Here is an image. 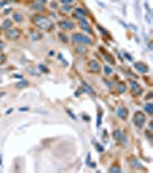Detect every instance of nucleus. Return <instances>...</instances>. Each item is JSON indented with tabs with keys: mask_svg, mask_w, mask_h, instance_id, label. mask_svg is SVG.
Returning a JSON list of instances; mask_svg holds the SVG:
<instances>
[{
	"mask_svg": "<svg viewBox=\"0 0 153 173\" xmlns=\"http://www.w3.org/2000/svg\"><path fill=\"white\" fill-rule=\"evenodd\" d=\"M123 55H124V57L127 58L128 60H132V58L130 57V54H129V53H127V52H123Z\"/></svg>",
	"mask_w": 153,
	"mask_h": 173,
	"instance_id": "37",
	"label": "nucleus"
},
{
	"mask_svg": "<svg viewBox=\"0 0 153 173\" xmlns=\"http://www.w3.org/2000/svg\"><path fill=\"white\" fill-rule=\"evenodd\" d=\"M6 2H15V1H17V0H5Z\"/></svg>",
	"mask_w": 153,
	"mask_h": 173,
	"instance_id": "45",
	"label": "nucleus"
},
{
	"mask_svg": "<svg viewBox=\"0 0 153 173\" xmlns=\"http://www.w3.org/2000/svg\"><path fill=\"white\" fill-rule=\"evenodd\" d=\"M6 37L10 41H15V39H18L21 37V30L17 28H12L6 30Z\"/></svg>",
	"mask_w": 153,
	"mask_h": 173,
	"instance_id": "4",
	"label": "nucleus"
},
{
	"mask_svg": "<svg viewBox=\"0 0 153 173\" xmlns=\"http://www.w3.org/2000/svg\"><path fill=\"white\" fill-rule=\"evenodd\" d=\"M12 24H13V23H12V21H10L9 18H6V20H5L4 22H2V24H1V29H2V30H5V31H6V30H8V29H10V28H12Z\"/></svg>",
	"mask_w": 153,
	"mask_h": 173,
	"instance_id": "13",
	"label": "nucleus"
},
{
	"mask_svg": "<svg viewBox=\"0 0 153 173\" xmlns=\"http://www.w3.org/2000/svg\"><path fill=\"white\" fill-rule=\"evenodd\" d=\"M71 41L75 42V43H77V44H84V45H91V44H92L91 38H89L88 36L82 35V34H79V33H76V34L72 35V36H71Z\"/></svg>",
	"mask_w": 153,
	"mask_h": 173,
	"instance_id": "3",
	"label": "nucleus"
},
{
	"mask_svg": "<svg viewBox=\"0 0 153 173\" xmlns=\"http://www.w3.org/2000/svg\"><path fill=\"white\" fill-rule=\"evenodd\" d=\"M2 165V155H0V166Z\"/></svg>",
	"mask_w": 153,
	"mask_h": 173,
	"instance_id": "46",
	"label": "nucleus"
},
{
	"mask_svg": "<svg viewBox=\"0 0 153 173\" xmlns=\"http://www.w3.org/2000/svg\"><path fill=\"white\" fill-rule=\"evenodd\" d=\"M59 38H60L62 42H64V43H67V42H68V38H67V36H66L64 34H62V33H59Z\"/></svg>",
	"mask_w": 153,
	"mask_h": 173,
	"instance_id": "27",
	"label": "nucleus"
},
{
	"mask_svg": "<svg viewBox=\"0 0 153 173\" xmlns=\"http://www.w3.org/2000/svg\"><path fill=\"white\" fill-rule=\"evenodd\" d=\"M91 162V155L90 153H88V156H87V164H89Z\"/></svg>",
	"mask_w": 153,
	"mask_h": 173,
	"instance_id": "39",
	"label": "nucleus"
},
{
	"mask_svg": "<svg viewBox=\"0 0 153 173\" xmlns=\"http://www.w3.org/2000/svg\"><path fill=\"white\" fill-rule=\"evenodd\" d=\"M134 67H135V69H137V71L139 72V73H147L149 72V67H147L146 63L144 62H141V61H137V62L134 63Z\"/></svg>",
	"mask_w": 153,
	"mask_h": 173,
	"instance_id": "8",
	"label": "nucleus"
},
{
	"mask_svg": "<svg viewBox=\"0 0 153 173\" xmlns=\"http://www.w3.org/2000/svg\"><path fill=\"white\" fill-rule=\"evenodd\" d=\"M39 69L42 72H44V73H48V72H50V71H48V68L45 65H43V63H40V65H39Z\"/></svg>",
	"mask_w": 153,
	"mask_h": 173,
	"instance_id": "29",
	"label": "nucleus"
},
{
	"mask_svg": "<svg viewBox=\"0 0 153 173\" xmlns=\"http://www.w3.org/2000/svg\"><path fill=\"white\" fill-rule=\"evenodd\" d=\"M53 54H54V52H53V51H50V53H48V55H50V57H52Z\"/></svg>",
	"mask_w": 153,
	"mask_h": 173,
	"instance_id": "48",
	"label": "nucleus"
},
{
	"mask_svg": "<svg viewBox=\"0 0 153 173\" xmlns=\"http://www.w3.org/2000/svg\"><path fill=\"white\" fill-rule=\"evenodd\" d=\"M28 110H29V107H21L20 108L21 112H25V111H28Z\"/></svg>",
	"mask_w": 153,
	"mask_h": 173,
	"instance_id": "41",
	"label": "nucleus"
},
{
	"mask_svg": "<svg viewBox=\"0 0 153 173\" xmlns=\"http://www.w3.org/2000/svg\"><path fill=\"white\" fill-rule=\"evenodd\" d=\"M74 17H76L77 20H83L84 18V16H82V15H79V14H77V13H74Z\"/></svg>",
	"mask_w": 153,
	"mask_h": 173,
	"instance_id": "33",
	"label": "nucleus"
},
{
	"mask_svg": "<svg viewBox=\"0 0 153 173\" xmlns=\"http://www.w3.org/2000/svg\"><path fill=\"white\" fill-rule=\"evenodd\" d=\"M116 90L119 94H124V92L127 91V86H125L124 82H119L116 86Z\"/></svg>",
	"mask_w": 153,
	"mask_h": 173,
	"instance_id": "12",
	"label": "nucleus"
},
{
	"mask_svg": "<svg viewBox=\"0 0 153 173\" xmlns=\"http://www.w3.org/2000/svg\"><path fill=\"white\" fill-rule=\"evenodd\" d=\"M32 22L35 23L40 30H44V31H51L53 29V22L50 20L48 17L46 16H43V15H35L32 17Z\"/></svg>",
	"mask_w": 153,
	"mask_h": 173,
	"instance_id": "1",
	"label": "nucleus"
},
{
	"mask_svg": "<svg viewBox=\"0 0 153 173\" xmlns=\"http://www.w3.org/2000/svg\"><path fill=\"white\" fill-rule=\"evenodd\" d=\"M104 72H105V75H111V74L113 73V69L109 67L108 65H106L104 67Z\"/></svg>",
	"mask_w": 153,
	"mask_h": 173,
	"instance_id": "24",
	"label": "nucleus"
},
{
	"mask_svg": "<svg viewBox=\"0 0 153 173\" xmlns=\"http://www.w3.org/2000/svg\"><path fill=\"white\" fill-rule=\"evenodd\" d=\"M112 1H114V2H117V1H119V0H112Z\"/></svg>",
	"mask_w": 153,
	"mask_h": 173,
	"instance_id": "50",
	"label": "nucleus"
},
{
	"mask_svg": "<svg viewBox=\"0 0 153 173\" xmlns=\"http://www.w3.org/2000/svg\"><path fill=\"white\" fill-rule=\"evenodd\" d=\"M132 121H134V125L138 128H143L145 122H146V117L145 114L142 112V111H137L134 114V118H132Z\"/></svg>",
	"mask_w": 153,
	"mask_h": 173,
	"instance_id": "2",
	"label": "nucleus"
},
{
	"mask_svg": "<svg viewBox=\"0 0 153 173\" xmlns=\"http://www.w3.org/2000/svg\"><path fill=\"white\" fill-rule=\"evenodd\" d=\"M12 112H13V108H9V110L7 111V114H10V113H12Z\"/></svg>",
	"mask_w": 153,
	"mask_h": 173,
	"instance_id": "47",
	"label": "nucleus"
},
{
	"mask_svg": "<svg viewBox=\"0 0 153 173\" xmlns=\"http://www.w3.org/2000/svg\"><path fill=\"white\" fill-rule=\"evenodd\" d=\"M76 52L79 53V54H87L88 53V49L87 46H83V45H78V46H76Z\"/></svg>",
	"mask_w": 153,
	"mask_h": 173,
	"instance_id": "18",
	"label": "nucleus"
},
{
	"mask_svg": "<svg viewBox=\"0 0 153 173\" xmlns=\"http://www.w3.org/2000/svg\"><path fill=\"white\" fill-rule=\"evenodd\" d=\"M83 119H85V121H90V117H87V116H83Z\"/></svg>",
	"mask_w": 153,
	"mask_h": 173,
	"instance_id": "43",
	"label": "nucleus"
},
{
	"mask_svg": "<svg viewBox=\"0 0 153 173\" xmlns=\"http://www.w3.org/2000/svg\"><path fill=\"white\" fill-rule=\"evenodd\" d=\"M75 13L82 15V16H85V15H87V12H85V10H83L82 8H76V9H75Z\"/></svg>",
	"mask_w": 153,
	"mask_h": 173,
	"instance_id": "28",
	"label": "nucleus"
},
{
	"mask_svg": "<svg viewBox=\"0 0 153 173\" xmlns=\"http://www.w3.org/2000/svg\"><path fill=\"white\" fill-rule=\"evenodd\" d=\"M134 8H135V13H136L137 18L141 20V6H139L138 0H135V1H134Z\"/></svg>",
	"mask_w": 153,
	"mask_h": 173,
	"instance_id": "11",
	"label": "nucleus"
},
{
	"mask_svg": "<svg viewBox=\"0 0 153 173\" xmlns=\"http://www.w3.org/2000/svg\"><path fill=\"white\" fill-rule=\"evenodd\" d=\"M5 94H6V92H5V91H1V92H0V97H1V96H4Z\"/></svg>",
	"mask_w": 153,
	"mask_h": 173,
	"instance_id": "49",
	"label": "nucleus"
},
{
	"mask_svg": "<svg viewBox=\"0 0 153 173\" xmlns=\"http://www.w3.org/2000/svg\"><path fill=\"white\" fill-rule=\"evenodd\" d=\"M58 25L60 27L62 30H71V29L75 28V24L74 22L69 20H62V21H59L58 22Z\"/></svg>",
	"mask_w": 153,
	"mask_h": 173,
	"instance_id": "6",
	"label": "nucleus"
},
{
	"mask_svg": "<svg viewBox=\"0 0 153 173\" xmlns=\"http://www.w3.org/2000/svg\"><path fill=\"white\" fill-rule=\"evenodd\" d=\"M61 2H62L63 5H71V2H72V0H60Z\"/></svg>",
	"mask_w": 153,
	"mask_h": 173,
	"instance_id": "34",
	"label": "nucleus"
},
{
	"mask_svg": "<svg viewBox=\"0 0 153 173\" xmlns=\"http://www.w3.org/2000/svg\"><path fill=\"white\" fill-rule=\"evenodd\" d=\"M130 163H131V165H132L134 167H136V169H139V170H142V169H143V166H142V164L139 163V162L137 161L136 158H134V157H132V158L130 159Z\"/></svg>",
	"mask_w": 153,
	"mask_h": 173,
	"instance_id": "19",
	"label": "nucleus"
},
{
	"mask_svg": "<svg viewBox=\"0 0 153 173\" xmlns=\"http://www.w3.org/2000/svg\"><path fill=\"white\" fill-rule=\"evenodd\" d=\"M62 10H63V12H66V13L70 12V10H71V6H70V5H64V6L62 7Z\"/></svg>",
	"mask_w": 153,
	"mask_h": 173,
	"instance_id": "30",
	"label": "nucleus"
},
{
	"mask_svg": "<svg viewBox=\"0 0 153 173\" xmlns=\"http://www.w3.org/2000/svg\"><path fill=\"white\" fill-rule=\"evenodd\" d=\"M116 113H117V117H119V118H121L122 120H125V119L128 118V110H127L125 107H123V106H120V107H117Z\"/></svg>",
	"mask_w": 153,
	"mask_h": 173,
	"instance_id": "9",
	"label": "nucleus"
},
{
	"mask_svg": "<svg viewBox=\"0 0 153 173\" xmlns=\"http://www.w3.org/2000/svg\"><path fill=\"white\" fill-rule=\"evenodd\" d=\"M38 2H40V4H45V2L47 1V0H37Z\"/></svg>",
	"mask_w": 153,
	"mask_h": 173,
	"instance_id": "44",
	"label": "nucleus"
},
{
	"mask_svg": "<svg viewBox=\"0 0 153 173\" xmlns=\"http://www.w3.org/2000/svg\"><path fill=\"white\" fill-rule=\"evenodd\" d=\"M79 22H81V28H82L83 30L87 31V33H89V34H92V29L90 28V24H89V22L85 20V18L81 20Z\"/></svg>",
	"mask_w": 153,
	"mask_h": 173,
	"instance_id": "10",
	"label": "nucleus"
},
{
	"mask_svg": "<svg viewBox=\"0 0 153 173\" xmlns=\"http://www.w3.org/2000/svg\"><path fill=\"white\" fill-rule=\"evenodd\" d=\"M146 21H147V23H151V18H150V15L149 14L146 15Z\"/></svg>",
	"mask_w": 153,
	"mask_h": 173,
	"instance_id": "42",
	"label": "nucleus"
},
{
	"mask_svg": "<svg viewBox=\"0 0 153 173\" xmlns=\"http://www.w3.org/2000/svg\"><path fill=\"white\" fill-rule=\"evenodd\" d=\"M100 63L98 62L97 60H90L88 62V69H89V72H91V73H99L100 72Z\"/></svg>",
	"mask_w": 153,
	"mask_h": 173,
	"instance_id": "5",
	"label": "nucleus"
},
{
	"mask_svg": "<svg viewBox=\"0 0 153 173\" xmlns=\"http://www.w3.org/2000/svg\"><path fill=\"white\" fill-rule=\"evenodd\" d=\"M101 51L104 52V58H105V59L107 60V62H108V63H111V65H113V63H114V59H113V58H112V55L109 54V53L105 52L103 49H101Z\"/></svg>",
	"mask_w": 153,
	"mask_h": 173,
	"instance_id": "20",
	"label": "nucleus"
},
{
	"mask_svg": "<svg viewBox=\"0 0 153 173\" xmlns=\"http://www.w3.org/2000/svg\"><path fill=\"white\" fill-rule=\"evenodd\" d=\"M13 18H14L15 22H18V23L23 21V16H22V14H20V13H14V14H13Z\"/></svg>",
	"mask_w": 153,
	"mask_h": 173,
	"instance_id": "23",
	"label": "nucleus"
},
{
	"mask_svg": "<svg viewBox=\"0 0 153 173\" xmlns=\"http://www.w3.org/2000/svg\"><path fill=\"white\" fill-rule=\"evenodd\" d=\"M5 61H6V55L2 54V53H0V65H1V63H4Z\"/></svg>",
	"mask_w": 153,
	"mask_h": 173,
	"instance_id": "32",
	"label": "nucleus"
},
{
	"mask_svg": "<svg viewBox=\"0 0 153 173\" xmlns=\"http://www.w3.org/2000/svg\"><path fill=\"white\" fill-rule=\"evenodd\" d=\"M109 172L111 173H119V172H121V169L119 166H112V167H109Z\"/></svg>",
	"mask_w": 153,
	"mask_h": 173,
	"instance_id": "25",
	"label": "nucleus"
},
{
	"mask_svg": "<svg viewBox=\"0 0 153 173\" xmlns=\"http://www.w3.org/2000/svg\"><path fill=\"white\" fill-rule=\"evenodd\" d=\"M144 111L149 114H152L153 113V104L151 102L149 103H145L144 104Z\"/></svg>",
	"mask_w": 153,
	"mask_h": 173,
	"instance_id": "16",
	"label": "nucleus"
},
{
	"mask_svg": "<svg viewBox=\"0 0 153 173\" xmlns=\"http://www.w3.org/2000/svg\"><path fill=\"white\" fill-rule=\"evenodd\" d=\"M29 86V82L26 81V80H22V81L17 82V83L15 84L16 89H24V88H26Z\"/></svg>",
	"mask_w": 153,
	"mask_h": 173,
	"instance_id": "15",
	"label": "nucleus"
},
{
	"mask_svg": "<svg viewBox=\"0 0 153 173\" xmlns=\"http://www.w3.org/2000/svg\"><path fill=\"white\" fill-rule=\"evenodd\" d=\"M113 137H114L115 141H121V137H122V133H121L120 129H115L113 132Z\"/></svg>",
	"mask_w": 153,
	"mask_h": 173,
	"instance_id": "21",
	"label": "nucleus"
},
{
	"mask_svg": "<svg viewBox=\"0 0 153 173\" xmlns=\"http://www.w3.org/2000/svg\"><path fill=\"white\" fill-rule=\"evenodd\" d=\"M130 89H131V92L136 96H141L142 94H143V89H142V87L139 86L136 81L130 82Z\"/></svg>",
	"mask_w": 153,
	"mask_h": 173,
	"instance_id": "7",
	"label": "nucleus"
},
{
	"mask_svg": "<svg viewBox=\"0 0 153 173\" xmlns=\"http://www.w3.org/2000/svg\"><path fill=\"white\" fill-rule=\"evenodd\" d=\"M31 9L37 10V12H44V10H45L44 6H43V5L40 4V2H36V4L31 5Z\"/></svg>",
	"mask_w": 153,
	"mask_h": 173,
	"instance_id": "17",
	"label": "nucleus"
},
{
	"mask_svg": "<svg viewBox=\"0 0 153 173\" xmlns=\"http://www.w3.org/2000/svg\"><path fill=\"white\" fill-rule=\"evenodd\" d=\"M98 29H99V30H100V31H101V33H103V34H105V35H108V34H107V31H105L104 29H103V28H101V27H100V25H98Z\"/></svg>",
	"mask_w": 153,
	"mask_h": 173,
	"instance_id": "40",
	"label": "nucleus"
},
{
	"mask_svg": "<svg viewBox=\"0 0 153 173\" xmlns=\"http://www.w3.org/2000/svg\"><path fill=\"white\" fill-rule=\"evenodd\" d=\"M4 49H5V43L2 41H0V52H1Z\"/></svg>",
	"mask_w": 153,
	"mask_h": 173,
	"instance_id": "38",
	"label": "nucleus"
},
{
	"mask_svg": "<svg viewBox=\"0 0 153 173\" xmlns=\"http://www.w3.org/2000/svg\"><path fill=\"white\" fill-rule=\"evenodd\" d=\"M96 149H97V151H98V152H103V151H104L103 145L99 144V143H97V144H96Z\"/></svg>",
	"mask_w": 153,
	"mask_h": 173,
	"instance_id": "31",
	"label": "nucleus"
},
{
	"mask_svg": "<svg viewBox=\"0 0 153 173\" xmlns=\"http://www.w3.org/2000/svg\"><path fill=\"white\" fill-rule=\"evenodd\" d=\"M101 117H103V113L101 112H99L98 114H97V127H100V125H101Z\"/></svg>",
	"mask_w": 153,
	"mask_h": 173,
	"instance_id": "26",
	"label": "nucleus"
},
{
	"mask_svg": "<svg viewBox=\"0 0 153 173\" xmlns=\"http://www.w3.org/2000/svg\"><path fill=\"white\" fill-rule=\"evenodd\" d=\"M28 71L31 73V75H39V74L37 73V72L35 71V69H32V68H28Z\"/></svg>",
	"mask_w": 153,
	"mask_h": 173,
	"instance_id": "36",
	"label": "nucleus"
},
{
	"mask_svg": "<svg viewBox=\"0 0 153 173\" xmlns=\"http://www.w3.org/2000/svg\"><path fill=\"white\" fill-rule=\"evenodd\" d=\"M82 84H83V88H84V90L88 92V94H91V95H93L95 94V91H93V89L91 88L89 84L87 83V82H82Z\"/></svg>",
	"mask_w": 153,
	"mask_h": 173,
	"instance_id": "22",
	"label": "nucleus"
},
{
	"mask_svg": "<svg viewBox=\"0 0 153 173\" xmlns=\"http://www.w3.org/2000/svg\"><path fill=\"white\" fill-rule=\"evenodd\" d=\"M67 113H68V114H69V116H70V117H71V118H72V119H74V120H76V116H75V114H74V113H72V112H71V111H70V110H67Z\"/></svg>",
	"mask_w": 153,
	"mask_h": 173,
	"instance_id": "35",
	"label": "nucleus"
},
{
	"mask_svg": "<svg viewBox=\"0 0 153 173\" xmlns=\"http://www.w3.org/2000/svg\"><path fill=\"white\" fill-rule=\"evenodd\" d=\"M30 37H31L32 41H40V39L43 38V35L38 33V31H31Z\"/></svg>",
	"mask_w": 153,
	"mask_h": 173,
	"instance_id": "14",
	"label": "nucleus"
}]
</instances>
